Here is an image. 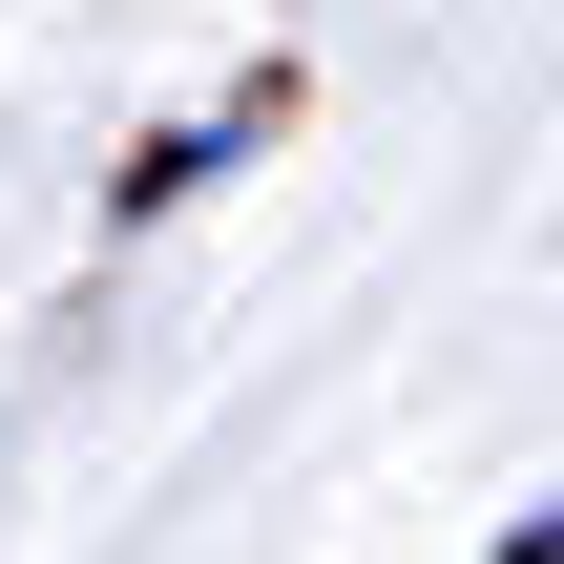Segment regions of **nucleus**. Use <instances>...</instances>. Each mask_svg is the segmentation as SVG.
<instances>
[{"instance_id":"1","label":"nucleus","mask_w":564,"mask_h":564,"mask_svg":"<svg viewBox=\"0 0 564 564\" xmlns=\"http://www.w3.org/2000/svg\"><path fill=\"white\" fill-rule=\"evenodd\" d=\"M251 126H272V84H251V105H209V126H167V147H147V167H126L105 209H188V188H209V167H230Z\"/></svg>"},{"instance_id":"2","label":"nucleus","mask_w":564,"mask_h":564,"mask_svg":"<svg viewBox=\"0 0 564 564\" xmlns=\"http://www.w3.org/2000/svg\"><path fill=\"white\" fill-rule=\"evenodd\" d=\"M481 564H564V502H523V523H502V544H481Z\"/></svg>"}]
</instances>
